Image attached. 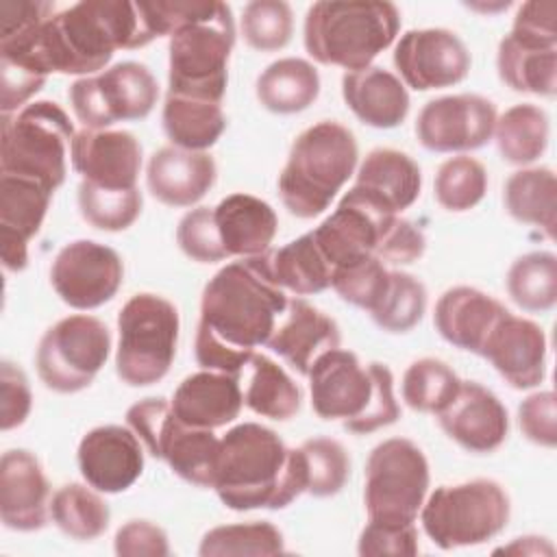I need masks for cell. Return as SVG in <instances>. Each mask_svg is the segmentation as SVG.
<instances>
[{"label": "cell", "mask_w": 557, "mask_h": 557, "mask_svg": "<svg viewBox=\"0 0 557 557\" xmlns=\"http://www.w3.org/2000/svg\"><path fill=\"white\" fill-rule=\"evenodd\" d=\"M289 298L274 281L270 252L220 268L202 289L194 355L202 370L242 376L272 337Z\"/></svg>", "instance_id": "6da1fadb"}, {"label": "cell", "mask_w": 557, "mask_h": 557, "mask_svg": "<svg viewBox=\"0 0 557 557\" xmlns=\"http://www.w3.org/2000/svg\"><path fill=\"white\" fill-rule=\"evenodd\" d=\"M152 39L137 2L83 0L22 35L0 37V57L50 76H94L115 50H135Z\"/></svg>", "instance_id": "7a4b0ae2"}, {"label": "cell", "mask_w": 557, "mask_h": 557, "mask_svg": "<svg viewBox=\"0 0 557 557\" xmlns=\"http://www.w3.org/2000/svg\"><path fill=\"white\" fill-rule=\"evenodd\" d=\"M211 490L233 511L285 509L307 492L302 450L259 422H242L220 437Z\"/></svg>", "instance_id": "3957f363"}, {"label": "cell", "mask_w": 557, "mask_h": 557, "mask_svg": "<svg viewBox=\"0 0 557 557\" xmlns=\"http://www.w3.org/2000/svg\"><path fill=\"white\" fill-rule=\"evenodd\" d=\"M307 379L318 418L342 420L350 433L368 435L400 418L394 374L385 363L361 366L352 350L333 348L313 361Z\"/></svg>", "instance_id": "277c9868"}, {"label": "cell", "mask_w": 557, "mask_h": 557, "mask_svg": "<svg viewBox=\"0 0 557 557\" xmlns=\"http://www.w3.org/2000/svg\"><path fill=\"white\" fill-rule=\"evenodd\" d=\"M400 30V11L379 0H320L307 9L302 41L322 65L359 72L387 50Z\"/></svg>", "instance_id": "5b68a950"}, {"label": "cell", "mask_w": 557, "mask_h": 557, "mask_svg": "<svg viewBox=\"0 0 557 557\" xmlns=\"http://www.w3.org/2000/svg\"><path fill=\"white\" fill-rule=\"evenodd\" d=\"M357 159V139L344 124L322 120L305 128L294 139L287 163L278 174L283 207L300 220L324 213L355 174Z\"/></svg>", "instance_id": "8992f818"}, {"label": "cell", "mask_w": 557, "mask_h": 557, "mask_svg": "<svg viewBox=\"0 0 557 557\" xmlns=\"http://www.w3.org/2000/svg\"><path fill=\"white\" fill-rule=\"evenodd\" d=\"M70 115L52 100H35L0 122V174L30 178L57 191L67 174L74 139Z\"/></svg>", "instance_id": "52a82bcc"}, {"label": "cell", "mask_w": 557, "mask_h": 557, "mask_svg": "<svg viewBox=\"0 0 557 557\" xmlns=\"http://www.w3.org/2000/svg\"><path fill=\"white\" fill-rule=\"evenodd\" d=\"M233 46V11L228 4L213 0L209 13L185 24L170 37L168 94L222 102Z\"/></svg>", "instance_id": "ba28073f"}, {"label": "cell", "mask_w": 557, "mask_h": 557, "mask_svg": "<svg viewBox=\"0 0 557 557\" xmlns=\"http://www.w3.org/2000/svg\"><path fill=\"white\" fill-rule=\"evenodd\" d=\"M509 516V496L494 479L440 485L420 509L424 533L442 550L485 544L507 527Z\"/></svg>", "instance_id": "9c48e42d"}, {"label": "cell", "mask_w": 557, "mask_h": 557, "mask_svg": "<svg viewBox=\"0 0 557 557\" xmlns=\"http://www.w3.org/2000/svg\"><path fill=\"white\" fill-rule=\"evenodd\" d=\"M178 309L159 294L131 296L117 313L115 372L128 387L159 383L176 357Z\"/></svg>", "instance_id": "30bf717a"}, {"label": "cell", "mask_w": 557, "mask_h": 557, "mask_svg": "<svg viewBox=\"0 0 557 557\" xmlns=\"http://www.w3.org/2000/svg\"><path fill=\"white\" fill-rule=\"evenodd\" d=\"M126 424L141 440L148 455L165 461L176 476L196 487H213L220 437L211 429L181 422L172 411V403L163 396L131 405Z\"/></svg>", "instance_id": "8fae6325"}, {"label": "cell", "mask_w": 557, "mask_h": 557, "mask_svg": "<svg viewBox=\"0 0 557 557\" xmlns=\"http://www.w3.org/2000/svg\"><path fill=\"white\" fill-rule=\"evenodd\" d=\"M429 483V461L418 444L407 437H389L376 444L366 461L363 505L368 520L416 522Z\"/></svg>", "instance_id": "7c38bea8"}, {"label": "cell", "mask_w": 557, "mask_h": 557, "mask_svg": "<svg viewBox=\"0 0 557 557\" xmlns=\"http://www.w3.org/2000/svg\"><path fill=\"white\" fill-rule=\"evenodd\" d=\"M111 355L109 326L87 313L54 322L39 339L35 368L39 381L57 394L89 387Z\"/></svg>", "instance_id": "4fadbf2b"}, {"label": "cell", "mask_w": 557, "mask_h": 557, "mask_svg": "<svg viewBox=\"0 0 557 557\" xmlns=\"http://www.w3.org/2000/svg\"><path fill=\"white\" fill-rule=\"evenodd\" d=\"M67 98L85 128L102 131L148 117L159 100V85L144 63L120 61L100 74L76 78Z\"/></svg>", "instance_id": "5bb4252c"}, {"label": "cell", "mask_w": 557, "mask_h": 557, "mask_svg": "<svg viewBox=\"0 0 557 557\" xmlns=\"http://www.w3.org/2000/svg\"><path fill=\"white\" fill-rule=\"evenodd\" d=\"M396 218V213L376 205L357 187H350L335 211L311 233L331 268H339L370 257L379 259Z\"/></svg>", "instance_id": "9a60e30c"}, {"label": "cell", "mask_w": 557, "mask_h": 557, "mask_svg": "<svg viewBox=\"0 0 557 557\" xmlns=\"http://www.w3.org/2000/svg\"><path fill=\"white\" fill-rule=\"evenodd\" d=\"M124 283L122 257L91 239L65 244L52 265L50 285L57 296L72 309L89 311L109 302Z\"/></svg>", "instance_id": "2e32d148"}, {"label": "cell", "mask_w": 557, "mask_h": 557, "mask_svg": "<svg viewBox=\"0 0 557 557\" xmlns=\"http://www.w3.org/2000/svg\"><path fill=\"white\" fill-rule=\"evenodd\" d=\"M496 117V104L485 96H440L420 109L416 137L431 152H470L492 139Z\"/></svg>", "instance_id": "e0dca14e"}, {"label": "cell", "mask_w": 557, "mask_h": 557, "mask_svg": "<svg viewBox=\"0 0 557 557\" xmlns=\"http://www.w3.org/2000/svg\"><path fill=\"white\" fill-rule=\"evenodd\" d=\"M470 52L448 28H411L394 48V67L405 87L416 91L444 89L470 72Z\"/></svg>", "instance_id": "ac0fdd59"}, {"label": "cell", "mask_w": 557, "mask_h": 557, "mask_svg": "<svg viewBox=\"0 0 557 557\" xmlns=\"http://www.w3.org/2000/svg\"><path fill=\"white\" fill-rule=\"evenodd\" d=\"M78 470L102 494L126 492L144 472V444L131 426L102 424L78 444Z\"/></svg>", "instance_id": "d6986e66"}, {"label": "cell", "mask_w": 557, "mask_h": 557, "mask_svg": "<svg viewBox=\"0 0 557 557\" xmlns=\"http://www.w3.org/2000/svg\"><path fill=\"white\" fill-rule=\"evenodd\" d=\"M442 431L474 455H487L509 435V413L498 396L476 381H461L455 398L437 413Z\"/></svg>", "instance_id": "ffe728a7"}, {"label": "cell", "mask_w": 557, "mask_h": 557, "mask_svg": "<svg viewBox=\"0 0 557 557\" xmlns=\"http://www.w3.org/2000/svg\"><path fill=\"white\" fill-rule=\"evenodd\" d=\"M70 163L83 181L107 189H133L141 172V144L128 131L83 128L72 139Z\"/></svg>", "instance_id": "44dd1931"}, {"label": "cell", "mask_w": 557, "mask_h": 557, "mask_svg": "<svg viewBox=\"0 0 557 557\" xmlns=\"http://www.w3.org/2000/svg\"><path fill=\"white\" fill-rule=\"evenodd\" d=\"M52 194L37 181L0 174V257L9 272L28 265V244L39 233Z\"/></svg>", "instance_id": "7402d4cb"}, {"label": "cell", "mask_w": 557, "mask_h": 557, "mask_svg": "<svg viewBox=\"0 0 557 557\" xmlns=\"http://www.w3.org/2000/svg\"><path fill=\"white\" fill-rule=\"evenodd\" d=\"M481 357L513 389H531L546 376L548 342L537 322L509 311L487 337Z\"/></svg>", "instance_id": "603a6c76"}, {"label": "cell", "mask_w": 557, "mask_h": 557, "mask_svg": "<svg viewBox=\"0 0 557 557\" xmlns=\"http://www.w3.org/2000/svg\"><path fill=\"white\" fill-rule=\"evenodd\" d=\"M50 518V485L39 459L11 448L0 459V520L11 531H39Z\"/></svg>", "instance_id": "cb8c5ba5"}, {"label": "cell", "mask_w": 557, "mask_h": 557, "mask_svg": "<svg viewBox=\"0 0 557 557\" xmlns=\"http://www.w3.org/2000/svg\"><path fill=\"white\" fill-rule=\"evenodd\" d=\"M339 342L342 333L337 322L305 298L296 296L289 298L265 346L292 370L307 376L313 361L326 350L339 348Z\"/></svg>", "instance_id": "d4e9b609"}, {"label": "cell", "mask_w": 557, "mask_h": 557, "mask_svg": "<svg viewBox=\"0 0 557 557\" xmlns=\"http://www.w3.org/2000/svg\"><path fill=\"white\" fill-rule=\"evenodd\" d=\"M507 313L509 309L494 296L470 285H457L437 298L433 324L448 344L481 357L487 337Z\"/></svg>", "instance_id": "484cf974"}, {"label": "cell", "mask_w": 557, "mask_h": 557, "mask_svg": "<svg viewBox=\"0 0 557 557\" xmlns=\"http://www.w3.org/2000/svg\"><path fill=\"white\" fill-rule=\"evenodd\" d=\"M218 168L209 152L163 146L148 159V191L168 207H194L215 185Z\"/></svg>", "instance_id": "4316f807"}, {"label": "cell", "mask_w": 557, "mask_h": 557, "mask_svg": "<svg viewBox=\"0 0 557 557\" xmlns=\"http://www.w3.org/2000/svg\"><path fill=\"white\" fill-rule=\"evenodd\" d=\"M170 403L181 422L215 431L239 418L244 407L242 379L226 372L200 370L178 383Z\"/></svg>", "instance_id": "83f0119b"}, {"label": "cell", "mask_w": 557, "mask_h": 557, "mask_svg": "<svg viewBox=\"0 0 557 557\" xmlns=\"http://www.w3.org/2000/svg\"><path fill=\"white\" fill-rule=\"evenodd\" d=\"M213 224L226 257L268 252L278 231L276 211L250 194H228L213 207Z\"/></svg>", "instance_id": "f1b7e54d"}, {"label": "cell", "mask_w": 557, "mask_h": 557, "mask_svg": "<svg viewBox=\"0 0 557 557\" xmlns=\"http://www.w3.org/2000/svg\"><path fill=\"white\" fill-rule=\"evenodd\" d=\"M342 96L355 117L372 128L400 126L411 104L403 81L381 65L346 72L342 76Z\"/></svg>", "instance_id": "f546056e"}, {"label": "cell", "mask_w": 557, "mask_h": 557, "mask_svg": "<svg viewBox=\"0 0 557 557\" xmlns=\"http://www.w3.org/2000/svg\"><path fill=\"white\" fill-rule=\"evenodd\" d=\"M352 187L387 211L400 215L418 200L422 172L407 152L396 148H374L361 161Z\"/></svg>", "instance_id": "4dcf8cb0"}, {"label": "cell", "mask_w": 557, "mask_h": 557, "mask_svg": "<svg viewBox=\"0 0 557 557\" xmlns=\"http://www.w3.org/2000/svg\"><path fill=\"white\" fill-rule=\"evenodd\" d=\"M239 379H244V405L257 416L285 422L300 411L302 389L268 355L255 350Z\"/></svg>", "instance_id": "1f68e13d"}, {"label": "cell", "mask_w": 557, "mask_h": 557, "mask_svg": "<svg viewBox=\"0 0 557 557\" xmlns=\"http://www.w3.org/2000/svg\"><path fill=\"white\" fill-rule=\"evenodd\" d=\"M257 100L263 109L292 115L309 109L320 96V74L313 63L285 57L270 63L257 78Z\"/></svg>", "instance_id": "d6a6232c"}, {"label": "cell", "mask_w": 557, "mask_h": 557, "mask_svg": "<svg viewBox=\"0 0 557 557\" xmlns=\"http://www.w3.org/2000/svg\"><path fill=\"white\" fill-rule=\"evenodd\" d=\"M503 205L516 222L537 226L548 239H555L557 178L550 168L516 170L505 181Z\"/></svg>", "instance_id": "836d02e7"}, {"label": "cell", "mask_w": 557, "mask_h": 557, "mask_svg": "<svg viewBox=\"0 0 557 557\" xmlns=\"http://www.w3.org/2000/svg\"><path fill=\"white\" fill-rule=\"evenodd\" d=\"M498 78L518 94H557V48H540L505 35L496 52Z\"/></svg>", "instance_id": "e575fe53"}, {"label": "cell", "mask_w": 557, "mask_h": 557, "mask_svg": "<svg viewBox=\"0 0 557 557\" xmlns=\"http://www.w3.org/2000/svg\"><path fill=\"white\" fill-rule=\"evenodd\" d=\"M161 124L172 146L207 152L226 131V115L222 102L168 94L161 111Z\"/></svg>", "instance_id": "d590c367"}, {"label": "cell", "mask_w": 557, "mask_h": 557, "mask_svg": "<svg viewBox=\"0 0 557 557\" xmlns=\"http://www.w3.org/2000/svg\"><path fill=\"white\" fill-rule=\"evenodd\" d=\"M492 137L505 163L527 168L535 163L548 148V115L533 102L513 104L500 117H496Z\"/></svg>", "instance_id": "8d00e7d4"}, {"label": "cell", "mask_w": 557, "mask_h": 557, "mask_svg": "<svg viewBox=\"0 0 557 557\" xmlns=\"http://www.w3.org/2000/svg\"><path fill=\"white\" fill-rule=\"evenodd\" d=\"M274 281L294 296H311L331 287L333 268L318 248L313 233H305L270 252Z\"/></svg>", "instance_id": "74e56055"}, {"label": "cell", "mask_w": 557, "mask_h": 557, "mask_svg": "<svg viewBox=\"0 0 557 557\" xmlns=\"http://www.w3.org/2000/svg\"><path fill=\"white\" fill-rule=\"evenodd\" d=\"M50 518L67 537L91 542L109 529L111 509L91 485L65 483L50 498Z\"/></svg>", "instance_id": "f35d334b"}, {"label": "cell", "mask_w": 557, "mask_h": 557, "mask_svg": "<svg viewBox=\"0 0 557 557\" xmlns=\"http://www.w3.org/2000/svg\"><path fill=\"white\" fill-rule=\"evenodd\" d=\"M509 298L524 311L544 313L557 302V257L533 250L518 257L505 276Z\"/></svg>", "instance_id": "ab89813d"}, {"label": "cell", "mask_w": 557, "mask_h": 557, "mask_svg": "<svg viewBox=\"0 0 557 557\" xmlns=\"http://www.w3.org/2000/svg\"><path fill=\"white\" fill-rule=\"evenodd\" d=\"M283 550V533L270 520H250L213 527L202 535L198 546L200 557L278 555Z\"/></svg>", "instance_id": "60d3db41"}, {"label": "cell", "mask_w": 557, "mask_h": 557, "mask_svg": "<svg viewBox=\"0 0 557 557\" xmlns=\"http://www.w3.org/2000/svg\"><path fill=\"white\" fill-rule=\"evenodd\" d=\"M459 385L461 379L446 361L422 357L405 370L400 394L409 409L437 416L455 398Z\"/></svg>", "instance_id": "b9f144b4"}, {"label": "cell", "mask_w": 557, "mask_h": 557, "mask_svg": "<svg viewBox=\"0 0 557 557\" xmlns=\"http://www.w3.org/2000/svg\"><path fill=\"white\" fill-rule=\"evenodd\" d=\"M426 287L409 272L389 270L387 287L370 311L374 324L387 333H407L422 320L426 311Z\"/></svg>", "instance_id": "7bdbcfd3"}, {"label": "cell", "mask_w": 557, "mask_h": 557, "mask_svg": "<svg viewBox=\"0 0 557 557\" xmlns=\"http://www.w3.org/2000/svg\"><path fill=\"white\" fill-rule=\"evenodd\" d=\"M144 207L141 191L133 189H107L91 181L78 185V211L87 224L98 231L120 233L135 224Z\"/></svg>", "instance_id": "ee69618b"}, {"label": "cell", "mask_w": 557, "mask_h": 557, "mask_svg": "<svg viewBox=\"0 0 557 557\" xmlns=\"http://www.w3.org/2000/svg\"><path fill=\"white\" fill-rule=\"evenodd\" d=\"M487 191V170L468 154L446 159L433 181V194L442 209L461 213L476 207Z\"/></svg>", "instance_id": "f6af8a7d"}, {"label": "cell", "mask_w": 557, "mask_h": 557, "mask_svg": "<svg viewBox=\"0 0 557 557\" xmlns=\"http://www.w3.org/2000/svg\"><path fill=\"white\" fill-rule=\"evenodd\" d=\"M307 466V494L329 498L344 490L350 476V457L333 437H311L300 446Z\"/></svg>", "instance_id": "bcb514c9"}, {"label": "cell", "mask_w": 557, "mask_h": 557, "mask_svg": "<svg viewBox=\"0 0 557 557\" xmlns=\"http://www.w3.org/2000/svg\"><path fill=\"white\" fill-rule=\"evenodd\" d=\"M239 26L252 50L276 52L292 41L294 13L283 0H252L244 7Z\"/></svg>", "instance_id": "7dc6e473"}, {"label": "cell", "mask_w": 557, "mask_h": 557, "mask_svg": "<svg viewBox=\"0 0 557 557\" xmlns=\"http://www.w3.org/2000/svg\"><path fill=\"white\" fill-rule=\"evenodd\" d=\"M387 278L389 270L385 268V263L376 257H370L348 265L333 268L331 287L344 302L370 313L381 300L387 287Z\"/></svg>", "instance_id": "c3c4849f"}, {"label": "cell", "mask_w": 557, "mask_h": 557, "mask_svg": "<svg viewBox=\"0 0 557 557\" xmlns=\"http://www.w3.org/2000/svg\"><path fill=\"white\" fill-rule=\"evenodd\" d=\"M176 244L185 257L198 263H218L228 259L218 239L213 207L189 209L176 226Z\"/></svg>", "instance_id": "681fc988"}, {"label": "cell", "mask_w": 557, "mask_h": 557, "mask_svg": "<svg viewBox=\"0 0 557 557\" xmlns=\"http://www.w3.org/2000/svg\"><path fill=\"white\" fill-rule=\"evenodd\" d=\"M418 529L413 522L392 524L368 520L357 542V553L361 557H413L418 555Z\"/></svg>", "instance_id": "f907efd6"}, {"label": "cell", "mask_w": 557, "mask_h": 557, "mask_svg": "<svg viewBox=\"0 0 557 557\" xmlns=\"http://www.w3.org/2000/svg\"><path fill=\"white\" fill-rule=\"evenodd\" d=\"M522 435L544 448L557 446V396L553 389L529 394L518 405Z\"/></svg>", "instance_id": "816d5d0a"}, {"label": "cell", "mask_w": 557, "mask_h": 557, "mask_svg": "<svg viewBox=\"0 0 557 557\" xmlns=\"http://www.w3.org/2000/svg\"><path fill=\"white\" fill-rule=\"evenodd\" d=\"M509 35L531 46L557 48V4L550 0L522 2Z\"/></svg>", "instance_id": "f5cc1de1"}, {"label": "cell", "mask_w": 557, "mask_h": 557, "mask_svg": "<svg viewBox=\"0 0 557 557\" xmlns=\"http://www.w3.org/2000/svg\"><path fill=\"white\" fill-rule=\"evenodd\" d=\"M33 409V394L22 368L11 361L0 366V429L11 431L26 422Z\"/></svg>", "instance_id": "db71d44e"}, {"label": "cell", "mask_w": 557, "mask_h": 557, "mask_svg": "<svg viewBox=\"0 0 557 557\" xmlns=\"http://www.w3.org/2000/svg\"><path fill=\"white\" fill-rule=\"evenodd\" d=\"M113 550L120 557H165L170 555L168 533L150 520H128L113 537Z\"/></svg>", "instance_id": "11a10c76"}, {"label": "cell", "mask_w": 557, "mask_h": 557, "mask_svg": "<svg viewBox=\"0 0 557 557\" xmlns=\"http://www.w3.org/2000/svg\"><path fill=\"white\" fill-rule=\"evenodd\" d=\"M54 13V4L44 0H0V37L20 35L41 26Z\"/></svg>", "instance_id": "9f6ffc18"}, {"label": "cell", "mask_w": 557, "mask_h": 557, "mask_svg": "<svg viewBox=\"0 0 557 557\" xmlns=\"http://www.w3.org/2000/svg\"><path fill=\"white\" fill-rule=\"evenodd\" d=\"M496 555L503 553V555H555V546L546 540V537H540V535H524V537H516L511 544L507 546H500L494 550Z\"/></svg>", "instance_id": "6f0895ef"}, {"label": "cell", "mask_w": 557, "mask_h": 557, "mask_svg": "<svg viewBox=\"0 0 557 557\" xmlns=\"http://www.w3.org/2000/svg\"><path fill=\"white\" fill-rule=\"evenodd\" d=\"M466 7L468 9H472V11H481V13H498V11H505V9H509L511 7V2L509 0H500V2H466Z\"/></svg>", "instance_id": "680465c9"}]
</instances>
